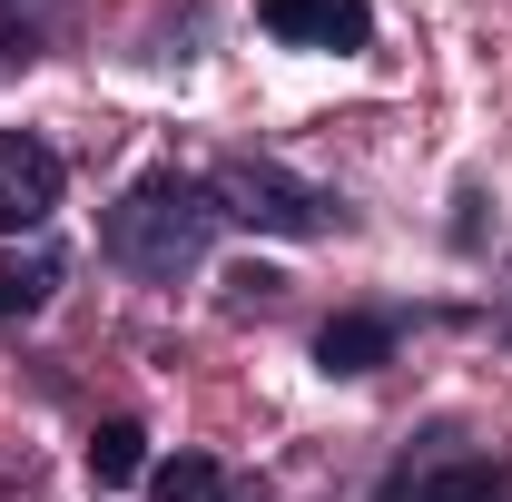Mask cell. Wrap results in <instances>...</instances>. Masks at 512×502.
I'll return each mask as SVG.
<instances>
[{
    "instance_id": "6da1fadb",
    "label": "cell",
    "mask_w": 512,
    "mask_h": 502,
    "mask_svg": "<svg viewBox=\"0 0 512 502\" xmlns=\"http://www.w3.org/2000/svg\"><path fill=\"white\" fill-rule=\"evenodd\" d=\"M217 227H227L217 197L197 188V178H178V168H158V178H138V188L109 207V256L138 266V276H158V286H178L188 266H207Z\"/></svg>"
},
{
    "instance_id": "7a4b0ae2",
    "label": "cell",
    "mask_w": 512,
    "mask_h": 502,
    "mask_svg": "<svg viewBox=\"0 0 512 502\" xmlns=\"http://www.w3.org/2000/svg\"><path fill=\"white\" fill-rule=\"evenodd\" d=\"M207 197H217V217H237L256 237H316L325 227V197L306 178H286V168H266V158H227L207 178Z\"/></svg>"
},
{
    "instance_id": "3957f363",
    "label": "cell",
    "mask_w": 512,
    "mask_h": 502,
    "mask_svg": "<svg viewBox=\"0 0 512 502\" xmlns=\"http://www.w3.org/2000/svg\"><path fill=\"white\" fill-rule=\"evenodd\" d=\"M256 20L296 50H365L375 40V10L365 0H256Z\"/></svg>"
},
{
    "instance_id": "277c9868",
    "label": "cell",
    "mask_w": 512,
    "mask_h": 502,
    "mask_svg": "<svg viewBox=\"0 0 512 502\" xmlns=\"http://www.w3.org/2000/svg\"><path fill=\"white\" fill-rule=\"evenodd\" d=\"M60 207V158L40 148V138H0V227L20 237V227H40Z\"/></svg>"
},
{
    "instance_id": "5b68a950",
    "label": "cell",
    "mask_w": 512,
    "mask_h": 502,
    "mask_svg": "<svg viewBox=\"0 0 512 502\" xmlns=\"http://www.w3.org/2000/svg\"><path fill=\"white\" fill-rule=\"evenodd\" d=\"M384 355H394V325H384V315H335V325L316 335V365H325V375H375Z\"/></svg>"
},
{
    "instance_id": "8992f818",
    "label": "cell",
    "mask_w": 512,
    "mask_h": 502,
    "mask_svg": "<svg viewBox=\"0 0 512 502\" xmlns=\"http://www.w3.org/2000/svg\"><path fill=\"white\" fill-rule=\"evenodd\" d=\"M69 0H0V60H40L60 40Z\"/></svg>"
},
{
    "instance_id": "52a82bcc",
    "label": "cell",
    "mask_w": 512,
    "mask_h": 502,
    "mask_svg": "<svg viewBox=\"0 0 512 502\" xmlns=\"http://www.w3.org/2000/svg\"><path fill=\"white\" fill-rule=\"evenodd\" d=\"M138 473H148V434H138V424H99V434H89V483L119 493Z\"/></svg>"
},
{
    "instance_id": "ba28073f",
    "label": "cell",
    "mask_w": 512,
    "mask_h": 502,
    "mask_svg": "<svg viewBox=\"0 0 512 502\" xmlns=\"http://www.w3.org/2000/svg\"><path fill=\"white\" fill-rule=\"evenodd\" d=\"M158 502H227V473L207 453H178V463H158Z\"/></svg>"
},
{
    "instance_id": "9c48e42d",
    "label": "cell",
    "mask_w": 512,
    "mask_h": 502,
    "mask_svg": "<svg viewBox=\"0 0 512 502\" xmlns=\"http://www.w3.org/2000/svg\"><path fill=\"white\" fill-rule=\"evenodd\" d=\"M50 286H60V266H50V256H0V315H30Z\"/></svg>"
},
{
    "instance_id": "30bf717a",
    "label": "cell",
    "mask_w": 512,
    "mask_h": 502,
    "mask_svg": "<svg viewBox=\"0 0 512 502\" xmlns=\"http://www.w3.org/2000/svg\"><path fill=\"white\" fill-rule=\"evenodd\" d=\"M414 502H503V463H453V473H434Z\"/></svg>"
},
{
    "instance_id": "8fae6325",
    "label": "cell",
    "mask_w": 512,
    "mask_h": 502,
    "mask_svg": "<svg viewBox=\"0 0 512 502\" xmlns=\"http://www.w3.org/2000/svg\"><path fill=\"white\" fill-rule=\"evenodd\" d=\"M503 335H512V266H503Z\"/></svg>"
}]
</instances>
